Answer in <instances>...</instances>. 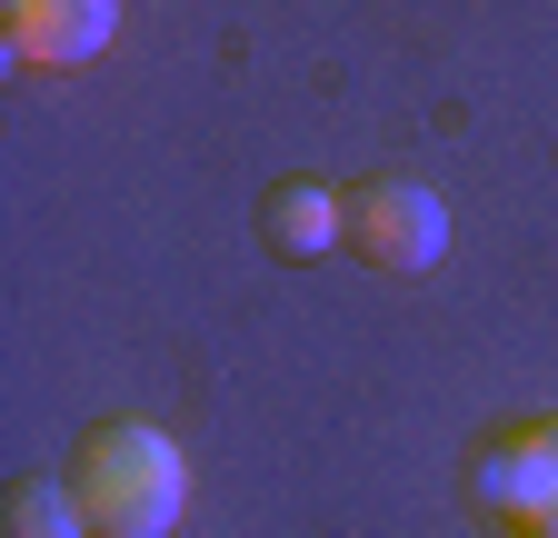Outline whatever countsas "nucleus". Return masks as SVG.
Listing matches in <instances>:
<instances>
[{
  "label": "nucleus",
  "mask_w": 558,
  "mask_h": 538,
  "mask_svg": "<svg viewBox=\"0 0 558 538\" xmlns=\"http://www.w3.org/2000/svg\"><path fill=\"white\" fill-rule=\"evenodd\" d=\"M60 479H70V499H81L90 538H170L190 518V458L150 419H100L81 449H70Z\"/></svg>",
  "instance_id": "1"
},
{
  "label": "nucleus",
  "mask_w": 558,
  "mask_h": 538,
  "mask_svg": "<svg viewBox=\"0 0 558 538\" xmlns=\"http://www.w3.org/2000/svg\"><path fill=\"white\" fill-rule=\"evenodd\" d=\"M469 509L509 538H548L558 528V419H509L478 429L469 449Z\"/></svg>",
  "instance_id": "2"
},
{
  "label": "nucleus",
  "mask_w": 558,
  "mask_h": 538,
  "mask_svg": "<svg viewBox=\"0 0 558 538\" xmlns=\"http://www.w3.org/2000/svg\"><path fill=\"white\" fill-rule=\"evenodd\" d=\"M349 249L369 269H389V280H418L449 249V199L429 180H409V170H379V180L349 189Z\"/></svg>",
  "instance_id": "3"
},
{
  "label": "nucleus",
  "mask_w": 558,
  "mask_h": 538,
  "mask_svg": "<svg viewBox=\"0 0 558 538\" xmlns=\"http://www.w3.org/2000/svg\"><path fill=\"white\" fill-rule=\"evenodd\" d=\"M120 40V0H0V50L21 71H81Z\"/></svg>",
  "instance_id": "4"
},
{
  "label": "nucleus",
  "mask_w": 558,
  "mask_h": 538,
  "mask_svg": "<svg viewBox=\"0 0 558 538\" xmlns=\"http://www.w3.org/2000/svg\"><path fill=\"white\" fill-rule=\"evenodd\" d=\"M259 240L279 259H329V249H349V189H329V180H279L259 199Z\"/></svg>",
  "instance_id": "5"
},
{
  "label": "nucleus",
  "mask_w": 558,
  "mask_h": 538,
  "mask_svg": "<svg viewBox=\"0 0 558 538\" xmlns=\"http://www.w3.org/2000/svg\"><path fill=\"white\" fill-rule=\"evenodd\" d=\"M0 538H90V518H81V499H70V479H11Z\"/></svg>",
  "instance_id": "6"
},
{
  "label": "nucleus",
  "mask_w": 558,
  "mask_h": 538,
  "mask_svg": "<svg viewBox=\"0 0 558 538\" xmlns=\"http://www.w3.org/2000/svg\"><path fill=\"white\" fill-rule=\"evenodd\" d=\"M548 538H558V528H548Z\"/></svg>",
  "instance_id": "7"
}]
</instances>
